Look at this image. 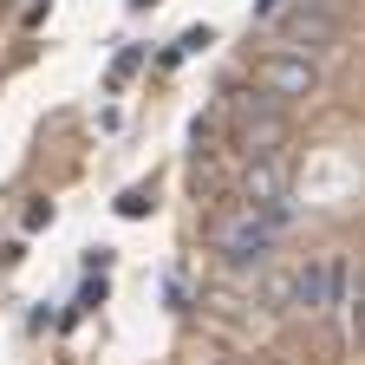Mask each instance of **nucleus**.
<instances>
[{
    "mask_svg": "<svg viewBox=\"0 0 365 365\" xmlns=\"http://www.w3.org/2000/svg\"><path fill=\"white\" fill-rule=\"evenodd\" d=\"M287 228H294V202H242L235 215L209 222V242H215V255L248 267V261H267L274 248H281Z\"/></svg>",
    "mask_w": 365,
    "mask_h": 365,
    "instance_id": "f257e3e1",
    "label": "nucleus"
},
{
    "mask_svg": "<svg viewBox=\"0 0 365 365\" xmlns=\"http://www.w3.org/2000/svg\"><path fill=\"white\" fill-rule=\"evenodd\" d=\"M228 118H235V150H281L287 144V111L274 91H235V105H228Z\"/></svg>",
    "mask_w": 365,
    "mask_h": 365,
    "instance_id": "f03ea898",
    "label": "nucleus"
},
{
    "mask_svg": "<svg viewBox=\"0 0 365 365\" xmlns=\"http://www.w3.org/2000/svg\"><path fill=\"white\" fill-rule=\"evenodd\" d=\"M274 39H281L287 53H319V46L339 39V14L319 7V0H287V7L274 14Z\"/></svg>",
    "mask_w": 365,
    "mask_h": 365,
    "instance_id": "7ed1b4c3",
    "label": "nucleus"
},
{
    "mask_svg": "<svg viewBox=\"0 0 365 365\" xmlns=\"http://www.w3.org/2000/svg\"><path fill=\"white\" fill-rule=\"evenodd\" d=\"M339 287H346V261H339V255H313V261L294 267V281H287L281 294L313 319V313H327V307L339 300Z\"/></svg>",
    "mask_w": 365,
    "mask_h": 365,
    "instance_id": "20e7f679",
    "label": "nucleus"
},
{
    "mask_svg": "<svg viewBox=\"0 0 365 365\" xmlns=\"http://www.w3.org/2000/svg\"><path fill=\"white\" fill-rule=\"evenodd\" d=\"M255 85L261 91H274V98H313V85H319V66L307 59V53H287V46H274V53H261L255 59Z\"/></svg>",
    "mask_w": 365,
    "mask_h": 365,
    "instance_id": "39448f33",
    "label": "nucleus"
},
{
    "mask_svg": "<svg viewBox=\"0 0 365 365\" xmlns=\"http://www.w3.org/2000/svg\"><path fill=\"white\" fill-rule=\"evenodd\" d=\"M294 196V157L281 150H255L242 163V202H287Z\"/></svg>",
    "mask_w": 365,
    "mask_h": 365,
    "instance_id": "423d86ee",
    "label": "nucleus"
},
{
    "mask_svg": "<svg viewBox=\"0 0 365 365\" xmlns=\"http://www.w3.org/2000/svg\"><path fill=\"white\" fill-rule=\"evenodd\" d=\"M202 46H215V33H209V26H190V33H182V39L170 46V53H163V66H176L182 53H202Z\"/></svg>",
    "mask_w": 365,
    "mask_h": 365,
    "instance_id": "0eeeda50",
    "label": "nucleus"
},
{
    "mask_svg": "<svg viewBox=\"0 0 365 365\" xmlns=\"http://www.w3.org/2000/svg\"><path fill=\"white\" fill-rule=\"evenodd\" d=\"M118 215H130V222L150 215V190H124V196H118Z\"/></svg>",
    "mask_w": 365,
    "mask_h": 365,
    "instance_id": "6e6552de",
    "label": "nucleus"
},
{
    "mask_svg": "<svg viewBox=\"0 0 365 365\" xmlns=\"http://www.w3.org/2000/svg\"><path fill=\"white\" fill-rule=\"evenodd\" d=\"M20 222H26V228H46V222H53V202H33V209H26Z\"/></svg>",
    "mask_w": 365,
    "mask_h": 365,
    "instance_id": "1a4fd4ad",
    "label": "nucleus"
},
{
    "mask_svg": "<svg viewBox=\"0 0 365 365\" xmlns=\"http://www.w3.org/2000/svg\"><path fill=\"white\" fill-rule=\"evenodd\" d=\"M352 333L365 339V281H359V294H352Z\"/></svg>",
    "mask_w": 365,
    "mask_h": 365,
    "instance_id": "9d476101",
    "label": "nucleus"
},
{
    "mask_svg": "<svg viewBox=\"0 0 365 365\" xmlns=\"http://www.w3.org/2000/svg\"><path fill=\"white\" fill-rule=\"evenodd\" d=\"M281 7H287V0H261V7H255V20H274Z\"/></svg>",
    "mask_w": 365,
    "mask_h": 365,
    "instance_id": "9b49d317",
    "label": "nucleus"
},
{
    "mask_svg": "<svg viewBox=\"0 0 365 365\" xmlns=\"http://www.w3.org/2000/svg\"><path fill=\"white\" fill-rule=\"evenodd\" d=\"M130 7H157V0H130Z\"/></svg>",
    "mask_w": 365,
    "mask_h": 365,
    "instance_id": "f8f14e48",
    "label": "nucleus"
}]
</instances>
